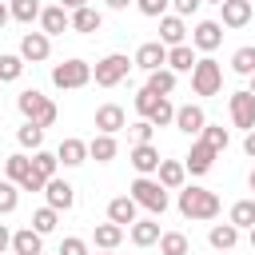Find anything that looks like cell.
Wrapping results in <instances>:
<instances>
[{
    "label": "cell",
    "mask_w": 255,
    "mask_h": 255,
    "mask_svg": "<svg viewBox=\"0 0 255 255\" xmlns=\"http://www.w3.org/2000/svg\"><path fill=\"white\" fill-rule=\"evenodd\" d=\"M175 128H179L183 135L199 139V135H203V128H207V116H203V108H199V104H183V108H175Z\"/></svg>",
    "instance_id": "obj_8"
},
{
    "label": "cell",
    "mask_w": 255,
    "mask_h": 255,
    "mask_svg": "<svg viewBox=\"0 0 255 255\" xmlns=\"http://www.w3.org/2000/svg\"><path fill=\"white\" fill-rule=\"evenodd\" d=\"M8 247H12V231H8V227H4V223H0V255H4V251H8Z\"/></svg>",
    "instance_id": "obj_48"
},
{
    "label": "cell",
    "mask_w": 255,
    "mask_h": 255,
    "mask_svg": "<svg viewBox=\"0 0 255 255\" xmlns=\"http://www.w3.org/2000/svg\"><path fill=\"white\" fill-rule=\"evenodd\" d=\"M251 247H255V227H251Z\"/></svg>",
    "instance_id": "obj_55"
},
{
    "label": "cell",
    "mask_w": 255,
    "mask_h": 255,
    "mask_svg": "<svg viewBox=\"0 0 255 255\" xmlns=\"http://www.w3.org/2000/svg\"><path fill=\"white\" fill-rule=\"evenodd\" d=\"M8 8H12V20H20V24H32V20H40V0H8Z\"/></svg>",
    "instance_id": "obj_36"
},
{
    "label": "cell",
    "mask_w": 255,
    "mask_h": 255,
    "mask_svg": "<svg viewBox=\"0 0 255 255\" xmlns=\"http://www.w3.org/2000/svg\"><path fill=\"white\" fill-rule=\"evenodd\" d=\"M159 235H163V231H159L155 219H135V223H131V243H135V247H151V243H159Z\"/></svg>",
    "instance_id": "obj_27"
},
{
    "label": "cell",
    "mask_w": 255,
    "mask_h": 255,
    "mask_svg": "<svg viewBox=\"0 0 255 255\" xmlns=\"http://www.w3.org/2000/svg\"><path fill=\"white\" fill-rule=\"evenodd\" d=\"M247 187H251V191H255V167H251V175H247Z\"/></svg>",
    "instance_id": "obj_53"
},
{
    "label": "cell",
    "mask_w": 255,
    "mask_h": 255,
    "mask_svg": "<svg viewBox=\"0 0 255 255\" xmlns=\"http://www.w3.org/2000/svg\"><path fill=\"white\" fill-rule=\"evenodd\" d=\"M135 8H139L143 16H151V20H163L167 8H171V0H135Z\"/></svg>",
    "instance_id": "obj_43"
},
{
    "label": "cell",
    "mask_w": 255,
    "mask_h": 255,
    "mask_svg": "<svg viewBox=\"0 0 255 255\" xmlns=\"http://www.w3.org/2000/svg\"><path fill=\"white\" fill-rule=\"evenodd\" d=\"M4 175H8V179H12L16 187H20V183H24L28 175H32V155H24V151L8 155V159H4Z\"/></svg>",
    "instance_id": "obj_26"
},
{
    "label": "cell",
    "mask_w": 255,
    "mask_h": 255,
    "mask_svg": "<svg viewBox=\"0 0 255 255\" xmlns=\"http://www.w3.org/2000/svg\"><path fill=\"white\" fill-rule=\"evenodd\" d=\"M12 255H44V235L36 227L12 231Z\"/></svg>",
    "instance_id": "obj_19"
},
{
    "label": "cell",
    "mask_w": 255,
    "mask_h": 255,
    "mask_svg": "<svg viewBox=\"0 0 255 255\" xmlns=\"http://www.w3.org/2000/svg\"><path fill=\"white\" fill-rule=\"evenodd\" d=\"M60 8H68V12H80V8H88V0H60Z\"/></svg>",
    "instance_id": "obj_50"
},
{
    "label": "cell",
    "mask_w": 255,
    "mask_h": 255,
    "mask_svg": "<svg viewBox=\"0 0 255 255\" xmlns=\"http://www.w3.org/2000/svg\"><path fill=\"white\" fill-rule=\"evenodd\" d=\"M128 159H131V167H135L139 175H155V171H159V163H163V159H159V151H155V143H135Z\"/></svg>",
    "instance_id": "obj_17"
},
{
    "label": "cell",
    "mask_w": 255,
    "mask_h": 255,
    "mask_svg": "<svg viewBox=\"0 0 255 255\" xmlns=\"http://www.w3.org/2000/svg\"><path fill=\"white\" fill-rule=\"evenodd\" d=\"M159 255H191V243L183 231H163L159 235Z\"/></svg>",
    "instance_id": "obj_31"
},
{
    "label": "cell",
    "mask_w": 255,
    "mask_h": 255,
    "mask_svg": "<svg viewBox=\"0 0 255 255\" xmlns=\"http://www.w3.org/2000/svg\"><path fill=\"white\" fill-rule=\"evenodd\" d=\"M159 44H163V48H179V44H187V24H183V16L167 12V16L159 20Z\"/></svg>",
    "instance_id": "obj_14"
},
{
    "label": "cell",
    "mask_w": 255,
    "mask_h": 255,
    "mask_svg": "<svg viewBox=\"0 0 255 255\" xmlns=\"http://www.w3.org/2000/svg\"><path fill=\"white\" fill-rule=\"evenodd\" d=\"M56 167H60V159H56V151H32V171L36 175H44V179H56Z\"/></svg>",
    "instance_id": "obj_34"
},
{
    "label": "cell",
    "mask_w": 255,
    "mask_h": 255,
    "mask_svg": "<svg viewBox=\"0 0 255 255\" xmlns=\"http://www.w3.org/2000/svg\"><path fill=\"white\" fill-rule=\"evenodd\" d=\"M60 255H88V243L76 239V235H68V239H60Z\"/></svg>",
    "instance_id": "obj_45"
},
{
    "label": "cell",
    "mask_w": 255,
    "mask_h": 255,
    "mask_svg": "<svg viewBox=\"0 0 255 255\" xmlns=\"http://www.w3.org/2000/svg\"><path fill=\"white\" fill-rule=\"evenodd\" d=\"M8 20H12V8H8V4H4V0H0V28H4V24H8Z\"/></svg>",
    "instance_id": "obj_52"
},
{
    "label": "cell",
    "mask_w": 255,
    "mask_h": 255,
    "mask_svg": "<svg viewBox=\"0 0 255 255\" xmlns=\"http://www.w3.org/2000/svg\"><path fill=\"white\" fill-rule=\"evenodd\" d=\"M20 72H24V56L4 52V56H0V84H16V80H20Z\"/></svg>",
    "instance_id": "obj_38"
},
{
    "label": "cell",
    "mask_w": 255,
    "mask_h": 255,
    "mask_svg": "<svg viewBox=\"0 0 255 255\" xmlns=\"http://www.w3.org/2000/svg\"><path fill=\"white\" fill-rule=\"evenodd\" d=\"M20 56H24L28 64L48 60V56H52V36H44V32H24V40H20Z\"/></svg>",
    "instance_id": "obj_10"
},
{
    "label": "cell",
    "mask_w": 255,
    "mask_h": 255,
    "mask_svg": "<svg viewBox=\"0 0 255 255\" xmlns=\"http://www.w3.org/2000/svg\"><path fill=\"white\" fill-rule=\"evenodd\" d=\"M16 139H20V147H32V151H40V147H44V128H36V124H24V128L16 131Z\"/></svg>",
    "instance_id": "obj_41"
},
{
    "label": "cell",
    "mask_w": 255,
    "mask_h": 255,
    "mask_svg": "<svg viewBox=\"0 0 255 255\" xmlns=\"http://www.w3.org/2000/svg\"><path fill=\"white\" fill-rule=\"evenodd\" d=\"M199 4H203V0H171L175 16H191V12H199Z\"/></svg>",
    "instance_id": "obj_46"
},
{
    "label": "cell",
    "mask_w": 255,
    "mask_h": 255,
    "mask_svg": "<svg viewBox=\"0 0 255 255\" xmlns=\"http://www.w3.org/2000/svg\"><path fill=\"white\" fill-rule=\"evenodd\" d=\"M16 108H20V116H24V124H36V128H52L56 124V104L44 96V92H36V88H24L20 96H16Z\"/></svg>",
    "instance_id": "obj_1"
},
{
    "label": "cell",
    "mask_w": 255,
    "mask_h": 255,
    "mask_svg": "<svg viewBox=\"0 0 255 255\" xmlns=\"http://www.w3.org/2000/svg\"><path fill=\"white\" fill-rule=\"evenodd\" d=\"M44 187H48V179H44V175H36V171L20 183V191H44Z\"/></svg>",
    "instance_id": "obj_47"
},
{
    "label": "cell",
    "mask_w": 255,
    "mask_h": 255,
    "mask_svg": "<svg viewBox=\"0 0 255 255\" xmlns=\"http://www.w3.org/2000/svg\"><path fill=\"white\" fill-rule=\"evenodd\" d=\"M92 239H96V247H100V251H116V247H120V239H124V227H120V223H112V219H108V223H96Z\"/></svg>",
    "instance_id": "obj_24"
},
{
    "label": "cell",
    "mask_w": 255,
    "mask_h": 255,
    "mask_svg": "<svg viewBox=\"0 0 255 255\" xmlns=\"http://www.w3.org/2000/svg\"><path fill=\"white\" fill-rule=\"evenodd\" d=\"M16 203H20V187L12 179H0V215H12Z\"/></svg>",
    "instance_id": "obj_40"
},
{
    "label": "cell",
    "mask_w": 255,
    "mask_h": 255,
    "mask_svg": "<svg viewBox=\"0 0 255 255\" xmlns=\"http://www.w3.org/2000/svg\"><path fill=\"white\" fill-rule=\"evenodd\" d=\"M227 108H231V124H235V128L255 131V96H251L247 88H243V92H231Z\"/></svg>",
    "instance_id": "obj_7"
},
{
    "label": "cell",
    "mask_w": 255,
    "mask_h": 255,
    "mask_svg": "<svg viewBox=\"0 0 255 255\" xmlns=\"http://www.w3.org/2000/svg\"><path fill=\"white\" fill-rule=\"evenodd\" d=\"M104 4H108L112 12H124V8H128V4H135V0H104Z\"/></svg>",
    "instance_id": "obj_51"
},
{
    "label": "cell",
    "mask_w": 255,
    "mask_h": 255,
    "mask_svg": "<svg viewBox=\"0 0 255 255\" xmlns=\"http://www.w3.org/2000/svg\"><path fill=\"white\" fill-rule=\"evenodd\" d=\"M135 60H128L124 52H108L96 68H92V80L100 84V88H116L120 80H128V68H131Z\"/></svg>",
    "instance_id": "obj_4"
},
{
    "label": "cell",
    "mask_w": 255,
    "mask_h": 255,
    "mask_svg": "<svg viewBox=\"0 0 255 255\" xmlns=\"http://www.w3.org/2000/svg\"><path fill=\"white\" fill-rule=\"evenodd\" d=\"M227 223H235L239 231L247 227H255V199H239V203H231V215H227Z\"/></svg>",
    "instance_id": "obj_30"
},
{
    "label": "cell",
    "mask_w": 255,
    "mask_h": 255,
    "mask_svg": "<svg viewBox=\"0 0 255 255\" xmlns=\"http://www.w3.org/2000/svg\"><path fill=\"white\" fill-rule=\"evenodd\" d=\"M143 88H151L155 96H171V92H175V72H171V68L147 72V84H143Z\"/></svg>",
    "instance_id": "obj_32"
},
{
    "label": "cell",
    "mask_w": 255,
    "mask_h": 255,
    "mask_svg": "<svg viewBox=\"0 0 255 255\" xmlns=\"http://www.w3.org/2000/svg\"><path fill=\"white\" fill-rule=\"evenodd\" d=\"M179 215L183 219H215L219 215V195L207 187H179Z\"/></svg>",
    "instance_id": "obj_2"
},
{
    "label": "cell",
    "mask_w": 255,
    "mask_h": 255,
    "mask_svg": "<svg viewBox=\"0 0 255 255\" xmlns=\"http://www.w3.org/2000/svg\"><path fill=\"white\" fill-rule=\"evenodd\" d=\"M223 28H247L251 24V0H223Z\"/></svg>",
    "instance_id": "obj_20"
},
{
    "label": "cell",
    "mask_w": 255,
    "mask_h": 255,
    "mask_svg": "<svg viewBox=\"0 0 255 255\" xmlns=\"http://www.w3.org/2000/svg\"><path fill=\"white\" fill-rule=\"evenodd\" d=\"M100 255H116V251H100Z\"/></svg>",
    "instance_id": "obj_57"
},
{
    "label": "cell",
    "mask_w": 255,
    "mask_h": 255,
    "mask_svg": "<svg viewBox=\"0 0 255 255\" xmlns=\"http://www.w3.org/2000/svg\"><path fill=\"white\" fill-rule=\"evenodd\" d=\"M159 100H163V96H155L151 88H139V92H135V112H139V120H151V112L159 108Z\"/></svg>",
    "instance_id": "obj_39"
},
{
    "label": "cell",
    "mask_w": 255,
    "mask_h": 255,
    "mask_svg": "<svg viewBox=\"0 0 255 255\" xmlns=\"http://www.w3.org/2000/svg\"><path fill=\"white\" fill-rule=\"evenodd\" d=\"M44 195H48V207L52 211H72V203H76V187L68 183V179H48V187H44Z\"/></svg>",
    "instance_id": "obj_12"
},
{
    "label": "cell",
    "mask_w": 255,
    "mask_h": 255,
    "mask_svg": "<svg viewBox=\"0 0 255 255\" xmlns=\"http://www.w3.org/2000/svg\"><path fill=\"white\" fill-rule=\"evenodd\" d=\"M231 72H239V76H255V44L235 48V56H231Z\"/></svg>",
    "instance_id": "obj_37"
},
{
    "label": "cell",
    "mask_w": 255,
    "mask_h": 255,
    "mask_svg": "<svg viewBox=\"0 0 255 255\" xmlns=\"http://www.w3.org/2000/svg\"><path fill=\"white\" fill-rule=\"evenodd\" d=\"M207 239H211L215 251H231V247L239 243V227H235V223H215V227L207 231Z\"/></svg>",
    "instance_id": "obj_28"
},
{
    "label": "cell",
    "mask_w": 255,
    "mask_h": 255,
    "mask_svg": "<svg viewBox=\"0 0 255 255\" xmlns=\"http://www.w3.org/2000/svg\"><path fill=\"white\" fill-rule=\"evenodd\" d=\"M100 24H104V16L88 4V8H80V12H72V32H80V36H88V32H100Z\"/></svg>",
    "instance_id": "obj_29"
},
{
    "label": "cell",
    "mask_w": 255,
    "mask_h": 255,
    "mask_svg": "<svg viewBox=\"0 0 255 255\" xmlns=\"http://www.w3.org/2000/svg\"><path fill=\"white\" fill-rule=\"evenodd\" d=\"M108 219L120 223V227H131V223L139 219V203H135L131 195H116V199L108 203Z\"/></svg>",
    "instance_id": "obj_18"
},
{
    "label": "cell",
    "mask_w": 255,
    "mask_h": 255,
    "mask_svg": "<svg viewBox=\"0 0 255 255\" xmlns=\"http://www.w3.org/2000/svg\"><path fill=\"white\" fill-rule=\"evenodd\" d=\"M247 92H251V96H255V76H251V88H247Z\"/></svg>",
    "instance_id": "obj_54"
},
{
    "label": "cell",
    "mask_w": 255,
    "mask_h": 255,
    "mask_svg": "<svg viewBox=\"0 0 255 255\" xmlns=\"http://www.w3.org/2000/svg\"><path fill=\"white\" fill-rule=\"evenodd\" d=\"M128 191H131V199H135L139 207H147L151 215H163V211H167V187H163L159 179H151V175H139V179H135Z\"/></svg>",
    "instance_id": "obj_3"
},
{
    "label": "cell",
    "mask_w": 255,
    "mask_h": 255,
    "mask_svg": "<svg viewBox=\"0 0 255 255\" xmlns=\"http://www.w3.org/2000/svg\"><path fill=\"white\" fill-rule=\"evenodd\" d=\"M207 4H223V0H207Z\"/></svg>",
    "instance_id": "obj_56"
},
{
    "label": "cell",
    "mask_w": 255,
    "mask_h": 255,
    "mask_svg": "<svg viewBox=\"0 0 255 255\" xmlns=\"http://www.w3.org/2000/svg\"><path fill=\"white\" fill-rule=\"evenodd\" d=\"M155 179H159L167 191H179V187H183V179H187V167H183L179 159H163V163H159V171H155Z\"/></svg>",
    "instance_id": "obj_23"
},
{
    "label": "cell",
    "mask_w": 255,
    "mask_h": 255,
    "mask_svg": "<svg viewBox=\"0 0 255 255\" xmlns=\"http://www.w3.org/2000/svg\"><path fill=\"white\" fill-rule=\"evenodd\" d=\"M56 159H60L64 167H80V163L88 159V143H84V139H76V135H68V139H60Z\"/></svg>",
    "instance_id": "obj_21"
},
{
    "label": "cell",
    "mask_w": 255,
    "mask_h": 255,
    "mask_svg": "<svg viewBox=\"0 0 255 255\" xmlns=\"http://www.w3.org/2000/svg\"><path fill=\"white\" fill-rule=\"evenodd\" d=\"M243 151L255 159V131H247V135H243Z\"/></svg>",
    "instance_id": "obj_49"
},
{
    "label": "cell",
    "mask_w": 255,
    "mask_h": 255,
    "mask_svg": "<svg viewBox=\"0 0 255 255\" xmlns=\"http://www.w3.org/2000/svg\"><path fill=\"white\" fill-rule=\"evenodd\" d=\"M199 139H203V143H207L211 151H227V143H231V131H227L223 124H207Z\"/></svg>",
    "instance_id": "obj_33"
},
{
    "label": "cell",
    "mask_w": 255,
    "mask_h": 255,
    "mask_svg": "<svg viewBox=\"0 0 255 255\" xmlns=\"http://www.w3.org/2000/svg\"><path fill=\"white\" fill-rule=\"evenodd\" d=\"M219 88H223V68H219L211 56H203V60L191 68V92H195V96H219Z\"/></svg>",
    "instance_id": "obj_6"
},
{
    "label": "cell",
    "mask_w": 255,
    "mask_h": 255,
    "mask_svg": "<svg viewBox=\"0 0 255 255\" xmlns=\"http://www.w3.org/2000/svg\"><path fill=\"white\" fill-rule=\"evenodd\" d=\"M135 68H143V72H159V68H167V48H163L159 40L139 44V48H135Z\"/></svg>",
    "instance_id": "obj_11"
},
{
    "label": "cell",
    "mask_w": 255,
    "mask_h": 255,
    "mask_svg": "<svg viewBox=\"0 0 255 255\" xmlns=\"http://www.w3.org/2000/svg\"><path fill=\"white\" fill-rule=\"evenodd\" d=\"M116 151H120L116 135H100V131H96V135L88 139V159H96V163H112Z\"/></svg>",
    "instance_id": "obj_22"
},
{
    "label": "cell",
    "mask_w": 255,
    "mask_h": 255,
    "mask_svg": "<svg viewBox=\"0 0 255 255\" xmlns=\"http://www.w3.org/2000/svg\"><path fill=\"white\" fill-rule=\"evenodd\" d=\"M56 223H60V211H52V207L44 203V207H36V211H32V223H28V227H36L40 235H52V231H56Z\"/></svg>",
    "instance_id": "obj_35"
},
{
    "label": "cell",
    "mask_w": 255,
    "mask_h": 255,
    "mask_svg": "<svg viewBox=\"0 0 255 255\" xmlns=\"http://www.w3.org/2000/svg\"><path fill=\"white\" fill-rule=\"evenodd\" d=\"M52 84H56L60 92L84 88V84H92V64H88V60H64V64L52 68Z\"/></svg>",
    "instance_id": "obj_5"
},
{
    "label": "cell",
    "mask_w": 255,
    "mask_h": 255,
    "mask_svg": "<svg viewBox=\"0 0 255 255\" xmlns=\"http://www.w3.org/2000/svg\"><path fill=\"white\" fill-rule=\"evenodd\" d=\"M219 44H223V24H219V20H199L195 32H191V48H199V52H215Z\"/></svg>",
    "instance_id": "obj_9"
},
{
    "label": "cell",
    "mask_w": 255,
    "mask_h": 255,
    "mask_svg": "<svg viewBox=\"0 0 255 255\" xmlns=\"http://www.w3.org/2000/svg\"><path fill=\"white\" fill-rule=\"evenodd\" d=\"M215 155H219V151H211L203 139H191V151H187L183 167H187L191 175H207V171H211V163H215Z\"/></svg>",
    "instance_id": "obj_15"
},
{
    "label": "cell",
    "mask_w": 255,
    "mask_h": 255,
    "mask_svg": "<svg viewBox=\"0 0 255 255\" xmlns=\"http://www.w3.org/2000/svg\"><path fill=\"white\" fill-rule=\"evenodd\" d=\"M151 124H155V128H167V124H175V104H171L167 96H163V100H159V108L151 112Z\"/></svg>",
    "instance_id": "obj_42"
},
{
    "label": "cell",
    "mask_w": 255,
    "mask_h": 255,
    "mask_svg": "<svg viewBox=\"0 0 255 255\" xmlns=\"http://www.w3.org/2000/svg\"><path fill=\"white\" fill-rule=\"evenodd\" d=\"M199 60H195V48L191 44H179V48H167V68L179 76V72H191Z\"/></svg>",
    "instance_id": "obj_25"
},
{
    "label": "cell",
    "mask_w": 255,
    "mask_h": 255,
    "mask_svg": "<svg viewBox=\"0 0 255 255\" xmlns=\"http://www.w3.org/2000/svg\"><path fill=\"white\" fill-rule=\"evenodd\" d=\"M124 124H128V116H124L120 104H104V108H96V131H100V135H116Z\"/></svg>",
    "instance_id": "obj_16"
},
{
    "label": "cell",
    "mask_w": 255,
    "mask_h": 255,
    "mask_svg": "<svg viewBox=\"0 0 255 255\" xmlns=\"http://www.w3.org/2000/svg\"><path fill=\"white\" fill-rule=\"evenodd\" d=\"M68 28H72V12H68V8L48 4V8L40 12V32H44V36H60V32H68Z\"/></svg>",
    "instance_id": "obj_13"
},
{
    "label": "cell",
    "mask_w": 255,
    "mask_h": 255,
    "mask_svg": "<svg viewBox=\"0 0 255 255\" xmlns=\"http://www.w3.org/2000/svg\"><path fill=\"white\" fill-rule=\"evenodd\" d=\"M151 131H155L151 120H135V124H131V139H135V143H151Z\"/></svg>",
    "instance_id": "obj_44"
}]
</instances>
